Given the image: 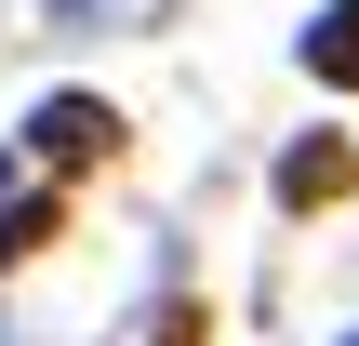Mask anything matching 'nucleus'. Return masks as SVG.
<instances>
[{"instance_id":"obj_6","label":"nucleus","mask_w":359,"mask_h":346,"mask_svg":"<svg viewBox=\"0 0 359 346\" xmlns=\"http://www.w3.org/2000/svg\"><path fill=\"white\" fill-rule=\"evenodd\" d=\"M160 346H200V307H160Z\"/></svg>"},{"instance_id":"obj_7","label":"nucleus","mask_w":359,"mask_h":346,"mask_svg":"<svg viewBox=\"0 0 359 346\" xmlns=\"http://www.w3.org/2000/svg\"><path fill=\"white\" fill-rule=\"evenodd\" d=\"M346 346H359V333H346Z\"/></svg>"},{"instance_id":"obj_4","label":"nucleus","mask_w":359,"mask_h":346,"mask_svg":"<svg viewBox=\"0 0 359 346\" xmlns=\"http://www.w3.org/2000/svg\"><path fill=\"white\" fill-rule=\"evenodd\" d=\"M40 240H67V200H0V267H27Z\"/></svg>"},{"instance_id":"obj_5","label":"nucleus","mask_w":359,"mask_h":346,"mask_svg":"<svg viewBox=\"0 0 359 346\" xmlns=\"http://www.w3.org/2000/svg\"><path fill=\"white\" fill-rule=\"evenodd\" d=\"M53 13H67V27H160L173 0H53Z\"/></svg>"},{"instance_id":"obj_2","label":"nucleus","mask_w":359,"mask_h":346,"mask_svg":"<svg viewBox=\"0 0 359 346\" xmlns=\"http://www.w3.org/2000/svg\"><path fill=\"white\" fill-rule=\"evenodd\" d=\"M359 187V147L346 133H306L293 160H280V213H320V200H346Z\"/></svg>"},{"instance_id":"obj_3","label":"nucleus","mask_w":359,"mask_h":346,"mask_svg":"<svg viewBox=\"0 0 359 346\" xmlns=\"http://www.w3.org/2000/svg\"><path fill=\"white\" fill-rule=\"evenodd\" d=\"M293 53H306V80H333V93H359V0H320Z\"/></svg>"},{"instance_id":"obj_1","label":"nucleus","mask_w":359,"mask_h":346,"mask_svg":"<svg viewBox=\"0 0 359 346\" xmlns=\"http://www.w3.org/2000/svg\"><path fill=\"white\" fill-rule=\"evenodd\" d=\"M27 160H53V173L120 160V107H107V93H40V107H27Z\"/></svg>"}]
</instances>
